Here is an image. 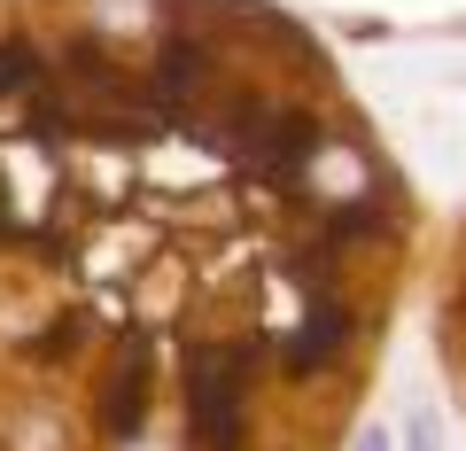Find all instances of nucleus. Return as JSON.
<instances>
[{"instance_id": "obj_2", "label": "nucleus", "mask_w": 466, "mask_h": 451, "mask_svg": "<svg viewBox=\"0 0 466 451\" xmlns=\"http://www.w3.org/2000/svg\"><path fill=\"white\" fill-rule=\"evenodd\" d=\"M428 351H435V374H443L451 405L466 420V202L451 226H435V257H428Z\"/></svg>"}, {"instance_id": "obj_1", "label": "nucleus", "mask_w": 466, "mask_h": 451, "mask_svg": "<svg viewBox=\"0 0 466 451\" xmlns=\"http://www.w3.org/2000/svg\"><path fill=\"white\" fill-rule=\"evenodd\" d=\"M435 210L280 0H0V451H350Z\"/></svg>"}]
</instances>
